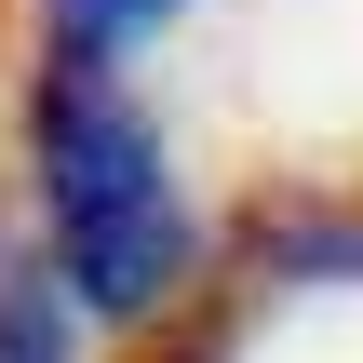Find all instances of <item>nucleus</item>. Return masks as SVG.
Instances as JSON below:
<instances>
[{"label": "nucleus", "instance_id": "nucleus-4", "mask_svg": "<svg viewBox=\"0 0 363 363\" xmlns=\"http://www.w3.org/2000/svg\"><path fill=\"white\" fill-rule=\"evenodd\" d=\"M189 0H54V40H94V54H121V40H148V27H175Z\"/></svg>", "mask_w": 363, "mask_h": 363}, {"label": "nucleus", "instance_id": "nucleus-2", "mask_svg": "<svg viewBox=\"0 0 363 363\" xmlns=\"http://www.w3.org/2000/svg\"><path fill=\"white\" fill-rule=\"evenodd\" d=\"M242 283L256 296H337V283H363V202H256L242 216Z\"/></svg>", "mask_w": 363, "mask_h": 363}, {"label": "nucleus", "instance_id": "nucleus-3", "mask_svg": "<svg viewBox=\"0 0 363 363\" xmlns=\"http://www.w3.org/2000/svg\"><path fill=\"white\" fill-rule=\"evenodd\" d=\"M0 363H81V310L40 242H0Z\"/></svg>", "mask_w": 363, "mask_h": 363}, {"label": "nucleus", "instance_id": "nucleus-1", "mask_svg": "<svg viewBox=\"0 0 363 363\" xmlns=\"http://www.w3.org/2000/svg\"><path fill=\"white\" fill-rule=\"evenodd\" d=\"M27 202L81 323H162L202 283V216L175 189V148L94 40H54V67L27 81Z\"/></svg>", "mask_w": 363, "mask_h": 363}]
</instances>
